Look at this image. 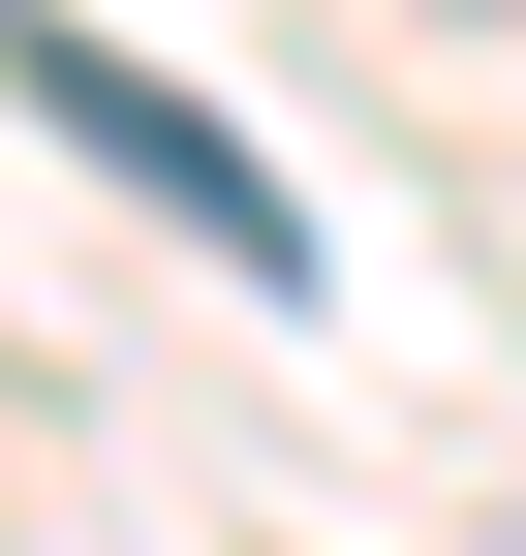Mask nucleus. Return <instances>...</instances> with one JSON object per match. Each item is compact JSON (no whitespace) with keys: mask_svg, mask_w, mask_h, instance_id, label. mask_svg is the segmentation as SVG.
Returning <instances> with one entry per match:
<instances>
[{"mask_svg":"<svg viewBox=\"0 0 526 556\" xmlns=\"http://www.w3.org/2000/svg\"><path fill=\"white\" fill-rule=\"evenodd\" d=\"M0 93H32V124H62V155H93V186H124V217H186V248H217V278H248V309H310V186H279V155H248V124H217V93H186V62H124V31H62V0H0Z\"/></svg>","mask_w":526,"mask_h":556,"instance_id":"1","label":"nucleus"}]
</instances>
